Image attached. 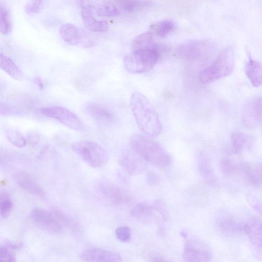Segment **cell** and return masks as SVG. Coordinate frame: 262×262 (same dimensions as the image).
<instances>
[{
    "instance_id": "obj_1",
    "label": "cell",
    "mask_w": 262,
    "mask_h": 262,
    "mask_svg": "<svg viewBox=\"0 0 262 262\" xmlns=\"http://www.w3.org/2000/svg\"><path fill=\"white\" fill-rule=\"evenodd\" d=\"M130 106L139 128L147 135L157 137L162 131L159 115L149 100L140 92L134 93L130 98Z\"/></svg>"
},
{
    "instance_id": "obj_2",
    "label": "cell",
    "mask_w": 262,
    "mask_h": 262,
    "mask_svg": "<svg viewBox=\"0 0 262 262\" xmlns=\"http://www.w3.org/2000/svg\"><path fill=\"white\" fill-rule=\"evenodd\" d=\"M151 137L133 135L129 140L132 149L143 160L160 168L169 166L171 158L166 150Z\"/></svg>"
},
{
    "instance_id": "obj_3",
    "label": "cell",
    "mask_w": 262,
    "mask_h": 262,
    "mask_svg": "<svg viewBox=\"0 0 262 262\" xmlns=\"http://www.w3.org/2000/svg\"><path fill=\"white\" fill-rule=\"evenodd\" d=\"M234 66V52L232 47L224 49L215 59L203 69L199 74V79L203 83H210L231 74Z\"/></svg>"
},
{
    "instance_id": "obj_4",
    "label": "cell",
    "mask_w": 262,
    "mask_h": 262,
    "mask_svg": "<svg viewBox=\"0 0 262 262\" xmlns=\"http://www.w3.org/2000/svg\"><path fill=\"white\" fill-rule=\"evenodd\" d=\"M160 48L158 45L133 50L124 58L126 70L132 74H143L150 71L160 57Z\"/></svg>"
},
{
    "instance_id": "obj_5",
    "label": "cell",
    "mask_w": 262,
    "mask_h": 262,
    "mask_svg": "<svg viewBox=\"0 0 262 262\" xmlns=\"http://www.w3.org/2000/svg\"><path fill=\"white\" fill-rule=\"evenodd\" d=\"M73 151L93 168L103 166L108 160L105 150L97 143L88 140L76 142L71 145Z\"/></svg>"
},
{
    "instance_id": "obj_6",
    "label": "cell",
    "mask_w": 262,
    "mask_h": 262,
    "mask_svg": "<svg viewBox=\"0 0 262 262\" xmlns=\"http://www.w3.org/2000/svg\"><path fill=\"white\" fill-rule=\"evenodd\" d=\"M214 47L207 40H192L181 44L177 49L176 54L187 61H203L213 53Z\"/></svg>"
},
{
    "instance_id": "obj_7",
    "label": "cell",
    "mask_w": 262,
    "mask_h": 262,
    "mask_svg": "<svg viewBox=\"0 0 262 262\" xmlns=\"http://www.w3.org/2000/svg\"><path fill=\"white\" fill-rule=\"evenodd\" d=\"M96 189L105 201L113 205H123L132 200L130 195L126 191L107 180L99 181Z\"/></svg>"
},
{
    "instance_id": "obj_8",
    "label": "cell",
    "mask_w": 262,
    "mask_h": 262,
    "mask_svg": "<svg viewBox=\"0 0 262 262\" xmlns=\"http://www.w3.org/2000/svg\"><path fill=\"white\" fill-rule=\"evenodd\" d=\"M42 113L53 118L65 126L75 130H82L84 128L81 120L69 110L61 106H48L41 109Z\"/></svg>"
},
{
    "instance_id": "obj_9",
    "label": "cell",
    "mask_w": 262,
    "mask_h": 262,
    "mask_svg": "<svg viewBox=\"0 0 262 262\" xmlns=\"http://www.w3.org/2000/svg\"><path fill=\"white\" fill-rule=\"evenodd\" d=\"M242 121L248 128H256L262 122V97L254 96L249 98L244 105Z\"/></svg>"
},
{
    "instance_id": "obj_10",
    "label": "cell",
    "mask_w": 262,
    "mask_h": 262,
    "mask_svg": "<svg viewBox=\"0 0 262 262\" xmlns=\"http://www.w3.org/2000/svg\"><path fill=\"white\" fill-rule=\"evenodd\" d=\"M211 257V250L204 242L196 239H190L186 242L183 252V258L185 261H208Z\"/></svg>"
},
{
    "instance_id": "obj_11",
    "label": "cell",
    "mask_w": 262,
    "mask_h": 262,
    "mask_svg": "<svg viewBox=\"0 0 262 262\" xmlns=\"http://www.w3.org/2000/svg\"><path fill=\"white\" fill-rule=\"evenodd\" d=\"M31 217L32 220L42 228L51 233H59L62 230L60 221L53 214L41 208L32 210Z\"/></svg>"
},
{
    "instance_id": "obj_12",
    "label": "cell",
    "mask_w": 262,
    "mask_h": 262,
    "mask_svg": "<svg viewBox=\"0 0 262 262\" xmlns=\"http://www.w3.org/2000/svg\"><path fill=\"white\" fill-rule=\"evenodd\" d=\"M59 33L61 38L70 45L90 47L93 45L91 41L84 39L82 32L73 24H66L61 26Z\"/></svg>"
},
{
    "instance_id": "obj_13",
    "label": "cell",
    "mask_w": 262,
    "mask_h": 262,
    "mask_svg": "<svg viewBox=\"0 0 262 262\" xmlns=\"http://www.w3.org/2000/svg\"><path fill=\"white\" fill-rule=\"evenodd\" d=\"M141 159L133 150H125L121 155L119 161L120 165L127 173L137 175L141 173L145 168V165Z\"/></svg>"
},
{
    "instance_id": "obj_14",
    "label": "cell",
    "mask_w": 262,
    "mask_h": 262,
    "mask_svg": "<svg viewBox=\"0 0 262 262\" xmlns=\"http://www.w3.org/2000/svg\"><path fill=\"white\" fill-rule=\"evenodd\" d=\"M80 258L84 261L117 262L122 260L118 253L98 248L85 250L81 253Z\"/></svg>"
},
{
    "instance_id": "obj_15",
    "label": "cell",
    "mask_w": 262,
    "mask_h": 262,
    "mask_svg": "<svg viewBox=\"0 0 262 262\" xmlns=\"http://www.w3.org/2000/svg\"><path fill=\"white\" fill-rule=\"evenodd\" d=\"M81 16L85 26L90 31L103 32L107 31L109 24L105 20H98L93 15L91 7L84 1L81 3Z\"/></svg>"
},
{
    "instance_id": "obj_16",
    "label": "cell",
    "mask_w": 262,
    "mask_h": 262,
    "mask_svg": "<svg viewBox=\"0 0 262 262\" xmlns=\"http://www.w3.org/2000/svg\"><path fill=\"white\" fill-rule=\"evenodd\" d=\"M244 233L250 243L256 247L262 246V219L252 217L244 224Z\"/></svg>"
},
{
    "instance_id": "obj_17",
    "label": "cell",
    "mask_w": 262,
    "mask_h": 262,
    "mask_svg": "<svg viewBox=\"0 0 262 262\" xmlns=\"http://www.w3.org/2000/svg\"><path fill=\"white\" fill-rule=\"evenodd\" d=\"M17 185L26 191L38 197H44L45 192L34 177L27 172H19L15 176Z\"/></svg>"
},
{
    "instance_id": "obj_18",
    "label": "cell",
    "mask_w": 262,
    "mask_h": 262,
    "mask_svg": "<svg viewBox=\"0 0 262 262\" xmlns=\"http://www.w3.org/2000/svg\"><path fill=\"white\" fill-rule=\"evenodd\" d=\"M85 112L96 121L100 123H107L113 119L111 112L103 106L96 103H90L84 107Z\"/></svg>"
},
{
    "instance_id": "obj_19",
    "label": "cell",
    "mask_w": 262,
    "mask_h": 262,
    "mask_svg": "<svg viewBox=\"0 0 262 262\" xmlns=\"http://www.w3.org/2000/svg\"><path fill=\"white\" fill-rule=\"evenodd\" d=\"M246 75L251 84L258 87L262 84V64L249 55L245 67Z\"/></svg>"
},
{
    "instance_id": "obj_20",
    "label": "cell",
    "mask_w": 262,
    "mask_h": 262,
    "mask_svg": "<svg viewBox=\"0 0 262 262\" xmlns=\"http://www.w3.org/2000/svg\"><path fill=\"white\" fill-rule=\"evenodd\" d=\"M221 232L226 235L234 236L244 232V224L234 219L224 218L217 223Z\"/></svg>"
},
{
    "instance_id": "obj_21",
    "label": "cell",
    "mask_w": 262,
    "mask_h": 262,
    "mask_svg": "<svg viewBox=\"0 0 262 262\" xmlns=\"http://www.w3.org/2000/svg\"><path fill=\"white\" fill-rule=\"evenodd\" d=\"M198 168L204 180L209 184L215 181L213 167L209 158L204 154H200L198 159Z\"/></svg>"
},
{
    "instance_id": "obj_22",
    "label": "cell",
    "mask_w": 262,
    "mask_h": 262,
    "mask_svg": "<svg viewBox=\"0 0 262 262\" xmlns=\"http://www.w3.org/2000/svg\"><path fill=\"white\" fill-rule=\"evenodd\" d=\"M233 151L236 154L241 153L252 144V138L249 135L240 132H236L231 137Z\"/></svg>"
},
{
    "instance_id": "obj_23",
    "label": "cell",
    "mask_w": 262,
    "mask_h": 262,
    "mask_svg": "<svg viewBox=\"0 0 262 262\" xmlns=\"http://www.w3.org/2000/svg\"><path fill=\"white\" fill-rule=\"evenodd\" d=\"M0 67L11 77L16 80L23 79L24 75L15 63L9 57L0 54Z\"/></svg>"
},
{
    "instance_id": "obj_24",
    "label": "cell",
    "mask_w": 262,
    "mask_h": 262,
    "mask_svg": "<svg viewBox=\"0 0 262 262\" xmlns=\"http://www.w3.org/2000/svg\"><path fill=\"white\" fill-rule=\"evenodd\" d=\"M156 211L154 203L150 204L142 202L137 204L130 211V214L136 218L146 220L152 216Z\"/></svg>"
},
{
    "instance_id": "obj_25",
    "label": "cell",
    "mask_w": 262,
    "mask_h": 262,
    "mask_svg": "<svg viewBox=\"0 0 262 262\" xmlns=\"http://www.w3.org/2000/svg\"><path fill=\"white\" fill-rule=\"evenodd\" d=\"M174 27V23L171 20L165 19L155 23L149 27V31L157 36L163 37L167 36Z\"/></svg>"
},
{
    "instance_id": "obj_26",
    "label": "cell",
    "mask_w": 262,
    "mask_h": 262,
    "mask_svg": "<svg viewBox=\"0 0 262 262\" xmlns=\"http://www.w3.org/2000/svg\"><path fill=\"white\" fill-rule=\"evenodd\" d=\"M122 9L133 12L148 6L150 0H114Z\"/></svg>"
},
{
    "instance_id": "obj_27",
    "label": "cell",
    "mask_w": 262,
    "mask_h": 262,
    "mask_svg": "<svg viewBox=\"0 0 262 262\" xmlns=\"http://www.w3.org/2000/svg\"><path fill=\"white\" fill-rule=\"evenodd\" d=\"M154 34L147 31L137 36L133 41V50H139L154 45Z\"/></svg>"
},
{
    "instance_id": "obj_28",
    "label": "cell",
    "mask_w": 262,
    "mask_h": 262,
    "mask_svg": "<svg viewBox=\"0 0 262 262\" xmlns=\"http://www.w3.org/2000/svg\"><path fill=\"white\" fill-rule=\"evenodd\" d=\"M5 135L8 140L16 147H23L27 143L26 139L17 130L7 129L5 130Z\"/></svg>"
},
{
    "instance_id": "obj_29",
    "label": "cell",
    "mask_w": 262,
    "mask_h": 262,
    "mask_svg": "<svg viewBox=\"0 0 262 262\" xmlns=\"http://www.w3.org/2000/svg\"><path fill=\"white\" fill-rule=\"evenodd\" d=\"M0 30L4 35H7L11 32L12 25L10 14L8 9L1 5L0 8Z\"/></svg>"
},
{
    "instance_id": "obj_30",
    "label": "cell",
    "mask_w": 262,
    "mask_h": 262,
    "mask_svg": "<svg viewBox=\"0 0 262 262\" xmlns=\"http://www.w3.org/2000/svg\"><path fill=\"white\" fill-rule=\"evenodd\" d=\"M98 15L100 16L114 17L120 14V10L113 4L104 3L99 5L96 10Z\"/></svg>"
},
{
    "instance_id": "obj_31",
    "label": "cell",
    "mask_w": 262,
    "mask_h": 262,
    "mask_svg": "<svg viewBox=\"0 0 262 262\" xmlns=\"http://www.w3.org/2000/svg\"><path fill=\"white\" fill-rule=\"evenodd\" d=\"M12 202L9 194L1 192L0 195V213L2 218L8 217L12 208Z\"/></svg>"
},
{
    "instance_id": "obj_32",
    "label": "cell",
    "mask_w": 262,
    "mask_h": 262,
    "mask_svg": "<svg viewBox=\"0 0 262 262\" xmlns=\"http://www.w3.org/2000/svg\"><path fill=\"white\" fill-rule=\"evenodd\" d=\"M115 235L120 241L126 242L130 239L132 232L129 227L127 226H120L116 229Z\"/></svg>"
},
{
    "instance_id": "obj_33",
    "label": "cell",
    "mask_w": 262,
    "mask_h": 262,
    "mask_svg": "<svg viewBox=\"0 0 262 262\" xmlns=\"http://www.w3.org/2000/svg\"><path fill=\"white\" fill-rule=\"evenodd\" d=\"M10 249L5 245L1 246L0 261L6 262L15 261V255Z\"/></svg>"
},
{
    "instance_id": "obj_34",
    "label": "cell",
    "mask_w": 262,
    "mask_h": 262,
    "mask_svg": "<svg viewBox=\"0 0 262 262\" xmlns=\"http://www.w3.org/2000/svg\"><path fill=\"white\" fill-rule=\"evenodd\" d=\"M0 113L3 116H13L20 114V111L14 106L1 104Z\"/></svg>"
},
{
    "instance_id": "obj_35",
    "label": "cell",
    "mask_w": 262,
    "mask_h": 262,
    "mask_svg": "<svg viewBox=\"0 0 262 262\" xmlns=\"http://www.w3.org/2000/svg\"><path fill=\"white\" fill-rule=\"evenodd\" d=\"M42 0H32L25 8L26 12L28 14L37 13L39 11Z\"/></svg>"
},
{
    "instance_id": "obj_36",
    "label": "cell",
    "mask_w": 262,
    "mask_h": 262,
    "mask_svg": "<svg viewBox=\"0 0 262 262\" xmlns=\"http://www.w3.org/2000/svg\"><path fill=\"white\" fill-rule=\"evenodd\" d=\"M156 211L161 215L162 220L166 221L169 216L168 212L165 205L160 201L154 202Z\"/></svg>"
},
{
    "instance_id": "obj_37",
    "label": "cell",
    "mask_w": 262,
    "mask_h": 262,
    "mask_svg": "<svg viewBox=\"0 0 262 262\" xmlns=\"http://www.w3.org/2000/svg\"><path fill=\"white\" fill-rule=\"evenodd\" d=\"M26 139L27 142L32 145H34L38 143L40 136L36 131L30 130L27 134Z\"/></svg>"
},
{
    "instance_id": "obj_38",
    "label": "cell",
    "mask_w": 262,
    "mask_h": 262,
    "mask_svg": "<svg viewBox=\"0 0 262 262\" xmlns=\"http://www.w3.org/2000/svg\"><path fill=\"white\" fill-rule=\"evenodd\" d=\"M146 179L147 183L152 186L158 184L161 180L160 176L154 172H149L147 173Z\"/></svg>"
},
{
    "instance_id": "obj_39",
    "label": "cell",
    "mask_w": 262,
    "mask_h": 262,
    "mask_svg": "<svg viewBox=\"0 0 262 262\" xmlns=\"http://www.w3.org/2000/svg\"><path fill=\"white\" fill-rule=\"evenodd\" d=\"M148 258L149 260L152 261H166L164 259L163 256L156 251H151L149 252L148 254Z\"/></svg>"
},
{
    "instance_id": "obj_40",
    "label": "cell",
    "mask_w": 262,
    "mask_h": 262,
    "mask_svg": "<svg viewBox=\"0 0 262 262\" xmlns=\"http://www.w3.org/2000/svg\"><path fill=\"white\" fill-rule=\"evenodd\" d=\"M5 244L6 246L11 250L18 249L22 246V244L20 243L14 242L9 241H6Z\"/></svg>"
},
{
    "instance_id": "obj_41",
    "label": "cell",
    "mask_w": 262,
    "mask_h": 262,
    "mask_svg": "<svg viewBox=\"0 0 262 262\" xmlns=\"http://www.w3.org/2000/svg\"><path fill=\"white\" fill-rule=\"evenodd\" d=\"M34 81L35 82V83L37 84L38 86L39 87V88L41 89H42L43 86V83L42 82V81L41 80V79L39 78H36L35 79H34Z\"/></svg>"
},
{
    "instance_id": "obj_42",
    "label": "cell",
    "mask_w": 262,
    "mask_h": 262,
    "mask_svg": "<svg viewBox=\"0 0 262 262\" xmlns=\"http://www.w3.org/2000/svg\"><path fill=\"white\" fill-rule=\"evenodd\" d=\"M180 234L183 238H187V233L185 230L181 231Z\"/></svg>"
},
{
    "instance_id": "obj_43",
    "label": "cell",
    "mask_w": 262,
    "mask_h": 262,
    "mask_svg": "<svg viewBox=\"0 0 262 262\" xmlns=\"http://www.w3.org/2000/svg\"><path fill=\"white\" fill-rule=\"evenodd\" d=\"M258 250L257 255H258L261 258H262V246L260 247H257Z\"/></svg>"
}]
</instances>
